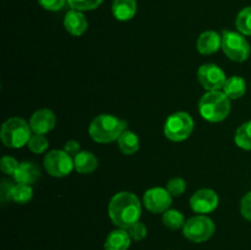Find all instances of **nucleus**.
Here are the masks:
<instances>
[{"mask_svg":"<svg viewBox=\"0 0 251 250\" xmlns=\"http://www.w3.org/2000/svg\"><path fill=\"white\" fill-rule=\"evenodd\" d=\"M140 199L130 191H120L115 194L108 205V215L117 228L129 229L132 225L139 222L141 217Z\"/></svg>","mask_w":251,"mask_h":250,"instance_id":"nucleus-1","label":"nucleus"},{"mask_svg":"<svg viewBox=\"0 0 251 250\" xmlns=\"http://www.w3.org/2000/svg\"><path fill=\"white\" fill-rule=\"evenodd\" d=\"M126 122L112 114L97 115L88 126V134L98 144H110L119 139L126 129Z\"/></svg>","mask_w":251,"mask_h":250,"instance_id":"nucleus-2","label":"nucleus"},{"mask_svg":"<svg viewBox=\"0 0 251 250\" xmlns=\"http://www.w3.org/2000/svg\"><path fill=\"white\" fill-rule=\"evenodd\" d=\"M199 113L210 123L223 122L230 113V100L223 91H207L199 100Z\"/></svg>","mask_w":251,"mask_h":250,"instance_id":"nucleus-3","label":"nucleus"},{"mask_svg":"<svg viewBox=\"0 0 251 250\" xmlns=\"http://www.w3.org/2000/svg\"><path fill=\"white\" fill-rule=\"evenodd\" d=\"M31 126L29 123L19 117H12L5 120L0 130V137L2 144L10 149H21L28 144L31 139Z\"/></svg>","mask_w":251,"mask_h":250,"instance_id":"nucleus-4","label":"nucleus"},{"mask_svg":"<svg viewBox=\"0 0 251 250\" xmlns=\"http://www.w3.org/2000/svg\"><path fill=\"white\" fill-rule=\"evenodd\" d=\"M164 136L173 142L185 141L194 131V119L186 112H176L164 123Z\"/></svg>","mask_w":251,"mask_h":250,"instance_id":"nucleus-5","label":"nucleus"},{"mask_svg":"<svg viewBox=\"0 0 251 250\" xmlns=\"http://www.w3.org/2000/svg\"><path fill=\"white\" fill-rule=\"evenodd\" d=\"M222 50L232 61L243 63L249 59L251 47L244 34L227 29L222 32Z\"/></svg>","mask_w":251,"mask_h":250,"instance_id":"nucleus-6","label":"nucleus"},{"mask_svg":"<svg viewBox=\"0 0 251 250\" xmlns=\"http://www.w3.org/2000/svg\"><path fill=\"white\" fill-rule=\"evenodd\" d=\"M183 235L193 243L207 242L216 232V225L206 215H196L186 220L183 227Z\"/></svg>","mask_w":251,"mask_h":250,"instance_id":"nucleus-7","label":"nucleus"},{"mask_svg":"<svg viewBox=\"0 0 251 250\" xmlns=\"http://www.w3.org/2000/svg\"><path fill=\"white\" fill-rule=\"evenodd\" d=\"M43 166L47 173L54 178H64L75 169L74 157L64 150H51L47 152L43 159Z\"/></svg>","mask_w":251,"mask_h":250,"instance_id":"nucleus-8","label":"nucleus"},{"mask_svg":"<svg viewBox=\"0 0 251 250\" xmlns=\"http://www.w3.org/2000/svg\"><path fill=\"white\" fill-rule=\"evenodd\" d=\"M198 80L206 91H221L227 77L223 69L216 64H203L198 70Z\"/></svg>","mask_w":251,"mask_h":250,"instance_id":"nucleus-9","label":"nucleus"},{"mask_svg":"<svg viewBox=\"0 0 251 250\" xmlns=\"http://www.w3.org/2000/svg\"><path fill=\"white\" fill-rule=\"evenodd\" d=\"M173 201V196L171 195L167 188H151L145 191L142 202L144 206L152 213H164L169 210Z\"/></svg>","mask_w":251,"mask_h":250,"instance_id":"nucleus-10","label":"nucleus"},{"mask_svg":"<svg viewBox=\"0 0 251 250\" xmlns=\"http://www.w3.org/2000/svg\"><path fill=\"white\" fill-rule=\"evenodd\" d=\"M220 198L218 194L212 189H200L195 191L190 198L191 210L199 215H207L217 208Z\"/></svg>","mask_w":251,"mask_h":250,"instance_id":"nucleus-11","label":"nucleus"},{"mask_svg":"<svg viewBox=\"0 0 251 250\" xmlns=\"http://www.w3.org/2000/svg\"><path fill=\"white\" fill-rule=\"evenodd\" d=\"M55 114H54L53 110L48 109V108H42V109L36 110L31 115V119H29V126H31L33 134H48L49 131H51L55 127Z\"/></svg>","mask_w":251,"mask_h":250,"instance_id":"nucleus-12","label":"nucleus"},{"mask_svg":"<svg viewBox=\"0 0 251 250\" xmlns=\"http://www.w3.org/2000/svg\"><path fill=\"white\" fill-rule=\"evenodd\" d=\"M221 48H222V34L212 29L202 32L196 41V49L202 55L215 54Z\"/></svg>","mask_w":251,"mask_h":250,"instance_id":"nucleus-13","label":"nucleus"},{"mask_svg":"<svg viewBox=\"0 0 251 250\" xmlns=\"http://www.w3.org/2000/svg\"><path fill=\"white\" fill-rule=\"evenodd\" d=\"M64 27L71 36L80 37L87 31L88 21L82 11L71 9L66 12L64 17Z\"/></svg>","mask_w":251,"mask_h":250,"instance_id":"nucleus-14","label":"nucleus"},{"mask_svg":"<svg viewBox=\"0 0 251 250\" xmlns=\"http://www.w3.org/2000/svg\"><path fill=\"white\" fill-rule=\"evenodd\" d=\"M131 242L127 229L117 228L107 235L103 248L104 250H129Z\"/></svg>","mask_w":251,"mask_h":250,"instance_id":"nucleus-15","label":"nucleus"},{"mask_svg":"<svg viewBox=\"0 0 251 250\" xmlns=\"http://www.w3.org/2000/svg\"><path fill=\"white\" fill-rule=\"evenodd\" d=\"M12 176H14L15 183L32 185L41 176V171H39L38 166L34 164L33 162H22Z\"/></svg>","mask_w":251,"mask_h":250,"instance_id":"nucleus-16","label":"nucleus"},{"mask_svg":"<svg viewBox=\"0 0 251 250\" xmlns=\"http://www.w3.org/2000/svg\"><path fill=\"white\" fill-rule=\"evenodd\" d=\"M113 16L118 21H130L134 19L137 12L136 0H113L112 4Z\"/></svg>","mask_w":251,"mask_h":250,"instance_id":"nucleus-17","label":"nucleus"},{"mask_svg":"<svg viewBox=\"0 0 251 250\" xmlns=\"http://www.w3.org/2000/svg\"><path fill=\"white\" fill-rule=\"evenodd\" d=\"M75 171L80 174H91L98 168V159L92 152L80 151L74 156Z\"/></svg>","mask_w":251,"mask_h":250,"instance_id":"nucleus-18","label":"nucleus"},{"mask_svg":"<svg viewBox=\"0 0 251 250\" xmlns=\"http://www.w3.org/2000/svg\"><path fill=\"white\" fill-rule=\"evenodd\" d=\"M222 91L229 100H239L247 92V82L242 76H230L227 77Z\"/></svg>","mask_w":251,"mask_h":250,"instance_id":"nucleus-19","label":"nucleus"},{"mask_svg":"<svg viewBox=\"0 0 251 250\" xmlns=\"http://www.w3.org/2000/svg\"><path fill=\"white\" fill-rule=\"evenodd\" d=\"M118 141V147L120 151L126 156H131V154L136 153L140 150V139L134 131L131 130L125 129L119 136Z\"/></svg>","mask_w":251,"mask_h":250,"instance_id":"nucleus-20","label":"nucleus"},{"mask_svg":"<svg viewBox=\"0 0 251 250\" xmlns=\"http://www.w3.org/2000/svg\"><path fill=\"white\" fill-rule=\"evenodd\" d=\"M162 222L166 225L168 229L171 230H176V229H183L184 225H185L186 220L185 216L178 210H173V208H169L162 216Z\"/></svg>","mask_w":251,"mask_h":250,"instance_id":"nucleus-21","label":"nucleus"},{"mask_svg":"<svg viewBox=\"0 0 251 250\" xmlns=\"http://www.w3.org/2000/svg\"><path fill=\"white\" fill-rule=\"evenodd\" d=\"M234 141L238 147L245 151H251V120L245 122L237 129Z\"/></svg>","mask_w":251,"mask_h":250,"instance_id":"nucleus-22","label":"nucleus"},{"mask_svg":"<svg viewBox=\"0 0 251 250\" xmlns=\"http://www.w3.org/2000/svg\"><path fill=\"white\" fill-rule=\"evenodd\" d=\"M33 198V189L31 185H26V184H19L15 183L12 186L11 191V200L15 201L16 203H25L29 202Z\"/></svg>","mask_w":251,"mask_h":250,"instance_id":"nucleus-23","label":"nucleus"},{"mask_svg":"<svg viewBox=\"0 0 251 250\" xmlns=\"http://www.w3.org/2000/svg\"><path fill=\"white\" fill-rule=\"evenodd\" d=\"M235 27L244 36H251V6L240 10L235 19Z\"/></svg>","mask_w":251,"mask_h":250,"instance_id":"nucleus-24","label":"nucleus"},{"mask_svg":"<svg viewBox=\"0 0 251 250\" xmlns=\"http://www.w3.org/2000/svg\"><path fill=\"white\" fill-rule=\"evenodd\" d=\"M27 147L29 149V151L33 152V153L41 154L48 150L49 147V141L46 137V135H39V134H32L31 139H29Z\"/></svg>","mask_w":251,"mask_h":250,"instance_id":"nucleus-25","label":"nucleus"},{"mask_svg":"<svg viewBox=\"0 0 251 250\" xmlns=\"http://www.w3.org/2000/svg\"><path fill=\"white\" fill-rule=\"evenodd\" d=\"M103 0H68V5L78 11H91L102 5Z\"/></svg>","mask_w":251,"mask_h":250,"instance_id":"nucleus-26","label":"nucleus"},{"mask_svg":"<svg viewBox=\"0 0 251 250\" xmlns=\"http://www.w3.org/2000/svg\"><path fill=\"white\" fill-rule=\"evenodd\" d=\"M166 188L172 196H181L186 190V181L180 176H176L169 179Z\"/></svg>","mask_w":251,"mask_h":250,"instance_id":"nucleus-27","label":"nucleus"},{"mask_svg":"<svg viewBox=\"0 0 251 250\" xmlns=\"http://www.w3.org/2000/svg\"><path fill=\"white\" fill-rule=\"evenodd\" d=\"M19 166L20 163L17 162V159L11 156H4L1 158V162H0V169L6 175H14Z\"/></svg>","mask_w":251,"mask_h":250,"instance_id":"nucleus-28","label":"nucleus"},{"mask_svg":"<svg viewBox=\"0 0 251 250\" xmlns=\"http://www.w3.org/2000/svg\"><path fill=\"white\" fill-rule=\"evenodd\" d=\"M130 237L134 242H141L147 237V227L142 222H136L127 229Z\"/></svg>","mask_w":251,"mask_h":250,"instance_id":"nucleus-29","label":"nucleus"},{"mask_svg":"<svg viewBox=\"0 0 251 250\" xmlns=\"http://www.w3.org/2000/svg\"><path fill=\"white\" fill-rule=\"evenodd\" d=\"M37 2H38L44 10L55 12L63 9V7L68 4V0H37Z\"/></svg>","mask_w":251,"mask_h":250,"instance_id":"nucleus-30","label":"nucleus"},{"mask_svg":"<svg viewBox=\"0 0 251 250\" xmlns=\"http://www.w3.org/2000/svg\"><path fill=\"white\" fill-rule=\"evenodd\" d=\"M240 213L245 220L251 222V191L245 194L240 201Z\"/></svg>","mask_w":251,"mask_h":250,"instance_id":"nucleus-31","label":"nucleus"},{"mask_svg":"<svg viewBox=\"0 0 251 250\" xmlns=\"http://www.w3.org/2000/svg\"><path fill=\"white\" fill-rule=\"evenodd\" d=\"M14 183L9 180H2L1 185H0V198H1L2 203L7 202V201L11 200V191Z\"/></svg>","mask_w":251,"mask_h":250,"instance_id":"nucleus-32","label":"nucleus"},{"mask_svg":"<svg viewBox=\"0 0 251 250\" xmlns=\"http://www.w3.org/2000/svg\"><path fill=\"white\" fill-rule=\"evenodd\" d=\"M80 149V142L76 141V140H69L65 144V146H64V151L70 154V156H76L81 151Z\"/></svg>","mask_w":251,"mask_h":250,"instance_id":"nucleus-33","label":"nucleus"}]
</instances>
